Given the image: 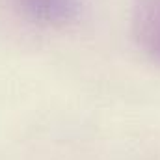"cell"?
<instances>
[{"instance_id":"cell-2","label":"cell","mask_w":160,"mask_h":160,"mask_svg":"<svg viewBox=\"0 0 160 160\" xmlns=\"http://www.w3.org/2000/svg\"><path fill=\"white\" fill-rule=\"evenodd\" d=\"M28 8L45 19H56L69 11V0H24Z\"/></svg>"},{"instance_id":"cell-1","label":"cell","mask_w":160,"mask_h":160,"mask_svg":"<svg viewBox=\"0 0 160 160\" xmlns=\"http://www.w3.org/2000/svg\"><path fill=\"white\" fill-rule=\"evenodd\" d=\"M132 34L138 45L160 60V0H138L132 11Z\"/></svg>"}]
</instances>
